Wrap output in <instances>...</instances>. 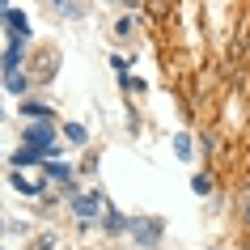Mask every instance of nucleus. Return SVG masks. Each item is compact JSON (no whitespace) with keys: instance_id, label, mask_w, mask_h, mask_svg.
Listing matches in <instances>:
<instances>
[{"instance_id":"f8f14e48","label":"nucleus","mask_w":250,"mask_h":250,"mask_svg":"<svg viewBox=\"0 0 250 250\" xmlns=\"http://www.w3.org/2000/svg\"><path fill=\"white\" fill-rule=\"evenodd\" d=\"M64 136H68V145H85V140H89L85 123H64Z\"/></svg>"},{"instance_id":"4468645a","label":"nucleus","mask_w":250,"mask_h":250,"mask_svg":"<svg viewBox=\"0 0 250 250\" xmlns=\"http://www.w3.org/2000/svg\"><path fill=\"white\" fill-rule=\"evenodd\" d=\"M102 225H106V229H110V233H123V229H127V221H123V216H119V212H110V208H106Z\"/></svg>"},{"instance_id":"f03ea898","label":"nucleus","mask_w":250,"mask_h":250,"mask_svg":"<svg viewBox=\"0 0 250 250\" xmlns=\"http://www.w3.org/2000/svg\"><path fill=\"white\" fill-rule=\"evenodd\" d=\"M161 229H166V225H161L157 216H132V221H127V233L136 237V246H145V250H153V246H157Z\"/></svg>"},{"instance_id":"9b49d317","label":"nucleus","mask_w":250,"mask_h":250,"mask_svg":"<svg viewBox=\"0 0 250 250\" xmlns=\"http://www.w3.org/2000/svg\"><path fill=\"white\" fill-rule=\"evenodd\" d=\"M47 4H51V13L68 17V21H77V17H81V9H77V4H72V0H47Z\"/></svg>"},{"instance_id":"412c9836","label":"nucleus","mask_w":250,"mask_h":250,"mask_svg":"<svg viewBox=\"0 0 250 250\" xmlns=\"http://www.w3.org/2000/svg\"><path fill=\"white\" fill-rule=\"evenodd\" d=\"M55 246V237H39V246H34V250H51Z\"/></svg>"},{"instance_id":"7ed1b4c3","label":"nucleus","mask_w":250,"mask_h":250,"mask_svg":"<svg viewBox=\"0 0 250 250\" xmlns=\"http://www.w3.org/2000/svg\"><path fill=\"white\" fill-rule=\"evenodd\" d=\"M72 212H77V221H98L106 212V204L98 191H89V195H72Z\"/></svg>"},{"instance_id":"1a4fd4ad","label":"nucleus","mask_w":250,"mask_h":250,"mask_svg":"<svg viewBox=\"0 0 250 250\" xmlns=\"http://www.w3.org/2000/svg\"><path fill=\"white\" fill-rule=\"evenodd\" d=\"M42 174H47V178H55V183H64V187H68V183H72V170H68L64 161H55V157H51V161H47V170H42Z\"/></svg>"},{"instance_id":"dca6fc26","label":"nucleus","mask_w":250,"mask_h":250,"mask_svg":"<svg viewBox=\"0 0 250 250\" xmlns=\"http://www.w3.org/2000/svg\"><path fill=\"white\" fill-rule=\"evenodd\" d=\"M191 187H195L199 195H208V191H212V178H208V174H195V178H191Z\"/></svg>"},{"instance_id":"4be33fe9","label":"nucleus","mask_w":250,"mask_h":250,"mask_svg":"<svg viewBox=\"0 0 250 250\" xmlns=\"http://www.w3.org/2000/svg\"><path fill=\"white\" fill-rule=\"evenodd\" d=\"M0 229H4V221H0Z\"/></svg>"},{"instance_id":"ddd939ff","label":"nucleus","mask_w":250,"mask_h":250,"mask_svg":"<svg viewBox=\"0 0 250 250\" xmlns=\"http://www.w3.org/2000/svg\"><path fill=\"white\" fill-rule=\"evenodd\" d=\"M4 89H9V93H17V98H26V89H30V81L21 77V72H13V77H4Z\"/></svg>"},{"instance_id":"2eb2a0df","label":"nucleus","mask_w":250,"mask_h":250,"mask_svg":"<svg viewBox=\"0 0 250 250\" xmlns=\"http://www.w3.org/2000/svg\"><path fill=\"white\" fill-rule=\"evenodd\" d=\"M119 85H123V89H132V93H145V89H148V85H145L140 77H127V72L119 77Z\"/></svg>"},{"instance_id":"a211bd4d","label":"nucleus","mask_w":250,"mask_h":250,"mask_svg":"<svg viewBox=\"0 0 250 250\" xmlns=\"http://www.w3.org/2000/svg\"><path fill=\"white\" fill-rule=\"evenodd\" d=\"M110 68H115L119 77H123V72H127V68H132V60H123V55H110Z\"/></svg>"},{"instance_id":"39448f33","label":"nucleus","mask_w":250,"mask_h":250,"mask_svg":"<svg viewBox=\"0 0 250 250\" xmlns=\"http://www.w3.org/2000/svg\"><path fill=\"white\" fill-rule=\"evenodd\" d=\"M21 51H26V42H21V39H9V51L0 55V72H4V77L21 72Z\"/></svg>"},{"instance_id":"f3484780","label":"nucleus","mask_w":250,"mask_h":250,"mask_svg":"<svg viewBox=\"0 0 250 250\" xmlns=\"http://www.w3.org/2000/svg\"><path fill=\"white\" fill-rule=\"evenodd\" d=\"M115 34H119V39H123V34H132V13H123V17L115 21Z\"/></svg>"},{"instance_id":"5701e85b","label":"nucleus","mask_w":250,"mask_h":250,"mask_svg":"<svg viewBox=\"0 0 250 250\" xmlns=\"http://www.w3.org/2000/svg\"><path fill=\"white\" fill-rule=\"evenodd\" d=\"M0 119H4V110H0Z\"/></svg>"},{"instance_id":"0eeeda50","label":"nucleus","mask_w":250,"mask_h":250,"mask_svg":"<svg viewBox=\"0 0 250 250\" xmlns=\"http://www.w3.org/2000/svg\"><path fill=\"white\" fill-rule=\"evenodd\" d=\"M174 157H178V161H191V157H195V140H191L187 132L174 136Z\"/></svg>"},{"instance_id":"20e7f679","label":"nucleus","mask_w":250,"mask_h":250,"mask_svg":"<svg viewBox=\"0 0 250 250\" xmlns=\"http://www.w3.org/2000/svg\"><path fill=\"white\" fill-rule=\"evenodd\" d=\"M0 21L9 26V39H21V42H30V17L21 13V9H4V13H0Z\"/></svg>"},{"instance_id":"f257e3e1","label":"nucleus","mask_w":250,"mask_h":250,"mask_svg":"<svg viewBox=\"0 0 250 250\" xmlns=\"http://www.w3.org/2000/svg\"><path fill=\"white\" fill-rule=\"evenodd\" d=\"M26 145H30V148H39L42 157H55V153H60V145H55V123H51V119H30Z\"/></svg>"},{"instance_id":"9d476101","label":"nucleus","mask_w":250,"mask_h":250,"mask_svg":"<svg viewBox=\"0 0 250 250\" xmlns=\"http://www.w3.org/2000/svg\"><path fill=\"white\" fill-rule=\"evenodd\" d=\"M21 115H26V119H51L55 110H51V106H42V102H30V98H21Z\"/></svg>"},{"instance_id":"aec40b11","label":"nucleus","mask_w":250,"mask_h":250,"mask_svg":"<svg viewBox=\"0 0 250 250\" xmlns=\"http://www.w3.org/2000/svg\"><path fill=\"white\" fill-rule=\"evenodd\" d=\"M242 216L250 221V191H242Z\"/></svg>"},{"instance_id":"6ab92c4d","label":"nucleus","mask_w":250,"mask_h":250,"mask_svg":"<svg viewBox=\"0 0 250 250\" xmlns=\"http://www.w3.org/2000/svg\"><path fill=\"white\" fill-rule=\"evenodd\" d=\"M110 4H115V9H123V13H136V9H140V0H110Z\"/></svg>"},{"instance_id":"423d86ee","label":"nucleus","mask_w":250,"mask_h":250,"mask_svg":"<svg viewBox=\"0 0 250 250\" xmlns=\"http://www.w3.org/2000/svg\"><path fill=\"white\" fill-rule=\"evenodd\" d=\"M13 191H21V195H42V187H47V178H26L21 170H13Z\"/></svg>"},{"instance_id":"6e6552de","label":"nucleus","mask_w":250,"mask_h":250,"mask_svg":"<svg viewBox=\"0 0 250 250\" xmlns=\"http://www.w3.org/2000/svg\"><path fill=\"white\" fill-rule=\"evenodd\" d=\"M39 161H42V153H39V148H17V153H13V166H17V170H26V166H39Z\"/></svg>"}]
</instances>
